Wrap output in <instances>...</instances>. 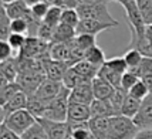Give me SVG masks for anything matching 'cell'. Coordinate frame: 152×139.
<instances>
[{"instance_id": "1", "label": "cell", "mask_w": 152, "mask_h": 139, "mask_svg": "<svg viewBox=\"0 0 152 139\" xmlns=\"http://www.w3.org/2000/svg\"><path fill=\"white\" fill-rule=\"evenodd\" d=\"M77 12H78L81 19H94V20L104 21V23L114 24L115 27L119 26L118 20L114 19L111 16V13H110V10H108V1L107 0H98V1L91 3V4L78 6L77 7Z\"/></svg>"}, {"instance_id": "2", "label": "cell", "mask_w": 152, "mask_h": 139, "mask_svg": "<svg viewBox=\"0 0 152 139\" xmlns=\"http://www.w3.org/2000/svg\"><path fill=\"white\" fill-rule=\"evenodd\" d=\"M139 129L134 124L132 118L124 116L121 114L110 118L108 139H134Z\"/></svg>"}, {"instance_id": "3", "label": "cell", "mask_w": 152, "mask_h": 139, "mask_svg": "<svg viewBox=\"0 0 152 139\" xmlns=\"http://www.w3.org/2000/svg\"><path fill=\"white\" fill-rule=\"evenodd\" d=\"M70 91L67 87L63 88V91L58 94L57 98H54L44 112L43 118L53 119V121H67L68 115V106H70Z\"/></svg>"}, {"instance_id": "4", "label": "cell", "mask_w": 152, "mask_h": 139, "mask_svg": "<svg viewBox=\"0 0 152 139\" xmlns=\"http://www.w3.org/2000/svg\"><path fill=\"white\" fill-rule=\"evenodd\" d=\"M1 122L6 126H9L13 132L21 136L30 126H33L37 122V118L27 108H24V109H20V111H16V112L7 115Z\"/></svg>"}, {"instance_id": "5", "label": "cell", "mask_w": 152, "mask_h": 139, "mask_svg": "<svg viewBox=\"0 0 152 139\" xmlns=\"http://www.w3.org/2000/svg\"><path fill=\"white\" fill-rule=\"evenodd\" d=\"M121 6L124 7L125 10V17H126V23L129 26V31L131 34H135L138 37H145V28H146V23L144 21V17L139 12L138 6H137V1L135 0H129L122 3Z\"/></svg>"}, {"instance_id": "6", "label": "cell", "mask_w": 152, "mask_h": 139, "mask_svg": "<svg viewBox=\"0 0 152 139\" xmlns=\"http://www.w3.org/2000/svg\"><path fill=\"white\" fill-rule=\"evenodd\" d=\"M46 78V74L41 73V71L27 70V71H20L16 82L19 84L20 90L23 92H26L28 97H31L36 94V91L39 90V87L41 85V82Z\"/></svg>"}, {"instance_id": "7", "label": "cell", "mask_w": 152, "mask_h": 139, "mask_svg": "<svg viewBox=\"0 0 152 139\" xmlns=\"http://www.w3.org/2000/svg\"><path fill=\"white\" fill-rule=\"evenodd\" d=\"M43 125L48 139H67L71 135V128L67 121H53L47 118L37 119Z\"/></svg>"}, {"instance_id": "8", "label": "cell", "mask_w": 152, "mask_h": 139, "mask_svg": "<svg viewBox=\"0 0 152 139\" xmlns=\"http://www.w3.org/2000/svg\"><path fill=\"white\" fill-rule=\"evenodd\" d=\"M132 121L139 131L141 129H152V94H148L142 99L139 111L132 118Z\"/></svg>"}, {"instance_id": "9", "label": "cell", "mask_w": 152, "mask_h": 139, "mask_svg": "<svg viewBox=\"0 0 152 139\" xmlns=\"http://www.w3.org/2000/svg\"><path fill=\"white\" fill-rule=\"evenodd\" d=\"M64 88V84L61 81H54V79H50V78H46L41 85L39 87V90L36 91V97H39L40 99L46 101L47 104H50L54 98L58 97V94L63 91Z\"/></svg>"}, {"instance_id": "10", "label": "cell", "mask_w": 152, "mask_h": 139, "mask_svg": "<svg viewBox=\"0 0 152 139\" xmlns=\"http://www.w3.org/2000/svg\"><path fill=\"white\" fill-rule=\"evenodd\" d=\"M94 99H95V97H94V91H93V81L83 82L80 85L74 87L73 90L70 91V102L91 105Z\"/></svg>"}, {"instance_id": "11", "label": "cell", "mask_w": 152, "mask_h": 139, "mask_svg": "<svg viewBox=\"0 0 152 139\" xmlns=\"http://www.w3.org/2000/svg\"><path fill=\"white\" fill-rule=\"evenodd\" d=\"M43 63H44V73H46L47 78L63 82V78L66 75L67 70L70 68V67L67 65V63L53 60V58H50L48 55L43 58Z\"/></svg>"}, {"instance_id": "12", "label": "cell", "mask_w": 152, "mask_h": 139, "mask_svg": "<svg viewBox=\"0 0 152 139\" xmlns=\"http://www.w3.org/2000/svg\"><path fill=\"white\" fill-rule=\"evenodd\" d=\"M115 27L114 24L110 23H104V21H99V20H94V19H81L77 26V34H93L97 36L101 31H105Z\"/></svg>"}, {"instance_id": "13", "label": "cell", "mask_w": 152, "mask_h": 139, "mask_svg": "<svg viewBox=\"0 0 152 139\" xmlns=\"http://www.w3.org/2000/svg\"><path fill=\"white\" fill-rule=\"evenodd\" d=\"M91 118H93V115H91V106L90 105L70 102L67 122H70V124H74V122H88Z\"/></svg>"}, {"instance_id": "14", "label": "cell", "mask_w": 152, "mask_h": 139, "mask_svg": "<svg viewBox=\"0 0 152 139\" xmlns=\"http://www.w3.org/2000/svg\"><path fill=\"white\" fill-rule=\"evenodd\" d=\"M27 102H28V95L26 92H23V91H19L16 95H13L9 99L6 104L1 105V121L10 114L27 108Z\"/></svg>"}, {"instance_id": "15", "label": "cell", "mask_w": 152, "mask_h": 139, "mask_svg": "<svg viewBox=\"0 0 152 139\" xmlns=\"http://www.w3.org/2000/svg\"><path fill=\"white\" fill-rule=\"evenodd\" d=\"M20 74V68L17 64V58H9L6 61L0 63V77H1V84L6 82H16V79Z\"/></svg>"}, {"instance_id": "16", "label": "cell", "mask_w": 152, "mask_h": 139, "mask_svg": "<svg viewBox=\"0 0 152 139\" xmlns=\"http://www.w3.org/2000/svg\"><path fill=\"white\" fill-rule=\"evenodd\" d=\"M1 7L6 10L7 16L10 19H20V17H27L30 14V6L24 0H16L12 3H1Z\"/></svg>"}, {"instance_id": "17", "label": "cell", "mask_w": 152, "mask_h": 139, "mask_svg": "<svg viewBox=\"0 0 152 139\" xmlns=\"http://www.w3.org/2000/svg\"><path fill=\"white\" fill-rule=\"evenodd\" d=\"M91 115L93 116H99V118H111L117 115L114 109L113 104L110 99H94L91 104Z\"/></svg>"}, {"instance_id": "18", "label": "cell", "mask_w": 152, "mask_h": 139, "mask_svg": "<svg viewBox=\"0 0 152 139\" xmlns=\"http://www.w3.org/2000/svg\"><path fill=\"white\" fill-rule=\"evenodd\" d=\"M114 90L115 88L108 81H105L104 78H101L98 75L93 79V91L95 99H110L114 92Z\"/></svg>"}, {"instance_id": "19", "label": "cell", "mask_w": 152, "mask_h": 139, "mask_svg": "<svg viewBox=\"0 0 152 139\" xmlns=\"http://www.w3.org/2000/svg\"><path fill=\"white\" fill-rule=\"evenodd\" d=\"M88 122H90V129H91V133H93V135H95L98 139H108L110 118L93 116Z\"/></svg>"}, {"instance_id": "20", "label": "cell", "mask_w": 152, "mask_h": 139, "mask_svg": "<svg viewBox=\"0 0 152 139\" xmlns=\"http://www.w3.org/2000/svg\"><path fill=\"white\" fill-rule=\"evenodd\" d=\"M132 73H135L139 77V79H142L145 82V85L149 90V94H152V58L144 57L142 63L134 70Z\"/></svg>"}, {"instance_id": "21", "label": "cell", "mask_w": 152, "mask_h": 139, "mask_svg": "<svg viewBox=\"0 0 152 139\" xmlns=\"http://www.w3.org/2000/svg\"><path fill=\"white\" fill-rule=\"evenodd\" d=\"M48 57L53 60H57V61H64L68 65L70 43H50V46H48Z\"/></svg>"}, {"instance_id": "22", "label": "cell", "mask_w": 152, "mask_h": 139, "mask_svg": "<svg viewBox=\"0 0 152 139\" xmlns=\"http://www.w3.org/2000/svg\"><path fill=\"white\" fill-rule=\"evenodd\" d=\"M77 36V30L74 27H70L67 24L60 23L54 30V39L53 43H70L71 40L75 39Z\"/></svg>"}, {"instance_id": "23", "label": "cell", "mask_w": 152, "mask_h": 139, "mask_svg": "<svg viewBox=\"0 0 152 139\" xmlns=\"http://www.w3.org/2000/svg\"><path fill=\"white\" fill-rule=\"evenodd\" d=\"M88 81H90V79L84 78L74 67H70V68L67 70L64 78H63V84H64V87H67L68 90H73L74 87L80 85V84H83V82H88Z\"/></svg>"}, {"instance_id": "24", "label": "cell", "mask_w": 152, "mask_h": 139, "mask_svg": "<svg viewBox=\"0 0 152 139\" xmlns=\"http://www.w3.org/2000/svg\"><path fill=\"white\" fill-rule=\"evenodd\" d=\"M141 99L134 98L132 95L126 94V98L122 104V108H121V115L124 116H128V118H134L137 112L139 111V106H141Z\"/></svg>"}, {"instance_id": "25", "label": "cell", "mask_w": 152, "mask_h": 139, "mask_svg": "<svg viewBox=\"0 0 152 139\" xmlns=\"http://www.w3.org/2000/svg\"><path fill=\"white\" fill-rule=\"evenodd\" d=\"M47 105H48V104H47L46 101L40 99L39 97H36V95L28 97L27 109L33 114V115L37 119H39V118H43V116H44V112H46V109H47Z\"/></svg>"}, {"instance_id": "26", "label": "cell", "mask_w": 152, "mask_h": 139, "mask_svg": "<svg viewBox=\"0 0 152 139\" xmlns=\"http://www.w3.org/2000/svg\"><path fill=\"white\" fill-rule=\"evenodd\" d=\"M87 61H90L93 65H95L97 68H101V67L105 64V54H104V51L99 48L98 46H94L91 47L90 50H87L86 51V58Z\"/></svg>"}, {"instance_id": "27", "label": "cell", "mask_w": 152, "mask_h": 139, "mask_svg": "<svg viewBox=\"0 0 152 139\" xmlns=\"http://www.w3.org/2000/svg\"><path fill=\"white\" fill-rule=\"evenodd\" d=\"M77 71H78L84 78L90 79V81H93L97 75H98V71L99 68H97L95 65H93L90 61H87V60H83V61H80V63H77L75 65H73Z\"/></svg>"}, {"instance_id": "28", "label": "cell", "mask_w": 152, "mask_h": 139, "mask_svg": "<svg viewBox=\"0 0 152 139\" xmlns=\"http://www.w3.org/2000/svg\"><path fill=\"white\" fill-rule=\"evenodd\" d=\"M122 75H124V74L115 73V71H113V70H110L107 65H102L98 71V77H101V78H104L105 81H108L114 88H121V79H122Z\"/></svg>"}, {"instance_id": "29", "label": "cell", "mask_w": 152, "mask_h": 139, "mask_svg": "<svg viewBox=\"0 0 152 139\" xmlns=\"http://www.w3.org/2000/svg\"><path fill=\"white\" fill-rule=\"evenodd\" d=\"M124 58H125V61H126L128 70H129V71H134V70L142 63L144 55H142V53H141L139 50H137V48H126L125 54H124Z\"/></svg>"}, {"instance_id": "30", "label": "cell", "mask_w": 152, "mask_h": 139, "mask_svg": "<svg viewBox=\"0 0 152 139\" xmlns=\"http://www.w3.org/2000/svg\"><path fill=\"white\" fill-rule=\"evenodd\" d=\"M61 14H63V7L61 6H50L43 23H46L47 26L56 28L61 23Z\"/></svg>"}, {"instance_id": "31", "label": "cell", "mask_w": 152, "mask_h": 139, "mask_svg": "<svg viewBox=\"0 0 152 139\" xmlns=\"http://www.w3.org/2000/svg\"><path fill=\"white\" fill-rule=\"evenodd\" d=\"M21 91L17 82H6V84H0V104H6L13 95Z\"/></svg>"}, {"instance_id": "32", "label": "cell", "mask_w": 152, "mask_h": 139, "mask_svg": "<svg viewBox=\"0 0 152 139\" xmlns=\"http://www.w3.org/2000/svg\"><path fill=\"white\" fill-rule=\"evenodd\" d=\"M97 36H93V34H77L75 39L73 40V43L77 47H80L81 50H90L91 47L97 46Z\"/></svg>"}, {"instance_id": "33", "label": "cell", "mask_w": 152, "mask_h": 139, "mask_svg": "<svg viewBox=\"0 0 152 139\" xmlns=\"http://www.w3.org/2000/svg\"><path fill=\"white\" fill-rule=\"evenodd\" d=\"M20 138L21 139H48V136H47L43 125L37 121V122H36L33 126H30Z\"/></svg>"}, {"instance_id": "34", "label": "cell", "mask_w": 152, "mask_h": 139, "mask_svg": "<svg viewBox=\"0 0 152 139\" xmlns=\"http://www.w3.org/2000/svg\"><path fill=\"white\" fill-rule=\"evenodd\" d=\"M80 20H81V17H80L77 9H63V14H61V23L63 24L77 28Z\"/></svg>"}, {"instance_id": "35", "label": "cell", "mask_w": 152, "mask_h": 139, "mask_svg": "<svg viewBox=\"0 0 152 139\" xmlns=\"http://www.w3.org/2000/svg\"><path fill=\"white\" fill-rule=\"evenodd\" d=\"M126 94L128 92H126L125 90H122V88H115L113 95H111V98H110V101H111V104H113L117 115L121 114V108H122V104H124V101H125V98H126Z\"/></svg>"}, {"instance_id": "36", "label": "cell", "mask_w": 152, "mask_h": 139, "mask_svg": "<svg viewBox=\"0 0 152 139\" xmlns=\"http://www.w3.org/2000/svg\"><path fill=\"white\" fill-rule=\"evenodd\" d=\"M104 65H107L110 70L119 74H125L128 71V65H126V61L124 57H114V58L107 60Z\"/></svg>"}, {"instance_id": "37", "label": "cell", "mask_w": 152, "mask_h": 139, "mask_svg": "<svg viewBox=\"0 0 152 139\" xmlns=\"http://www.w3.org/2000/svg\"><path fill=\"white\" fill-rule=\"evenodd\" d=\"M139 12L144 17V21L148 24H152V0H135Z\"/></svg>"}, {"instance_id": "38", "label": "cell", "mask_w": 152, "mask_h": 139, "mask_svg": "<svg viewBox=\"0 0 152 139\" xmlns=\"http://www.w3.org/2000/svg\"><path fill=\"white\" fill-rule=\"evenodd\" d=\"M12 19L7 16L6 10L1 7V16H0V39L1 40H7L9 36L12 33Z\"/></svg>"}, {"instance_id": "39", "label": "cell", "mask_w": 152, "mask_h": 139, "mask_svg": "<svg viewBox=\"0 0 152 139\" xmlns=\"http://www.w3.org/2000/svg\"><path fill=\"white\" fill-rule=\"evenodd\" d=\"M12 33H20V34H28L30 31V24L27 17H20V19H13L12 20Z\"/></svg>"}, {"instance_id": "40", "label": "cell", "mask_w": 152, "mask_h": 139, "mask_svg": "<svg viewBox=\"0 0 152 139\" xmlns=\"http://www.w3.org/2000/svg\"><path fill=\"white\" fill-rule=\"evenodd\" d=\"M128 94H129V95H132L134 98L141 99V101H142V99L149 94V90H148V87L145 85V82H144L142 79H138V82H137V84H135V85L128 91Z\"/></svg>"}, {"instance_id": "41", "label": "cell", "mask_w": 152, "mask_h": 139, "mask_svg": "<svg viewBox=\"0 0 152 139\" xmlns=\"http://www.w3.org/2000/svg\"><path fill=\"white\" fill-rule=\"evenodd\" d=\"M48 9H50V4H47L46 1H40V3H37V4H34V6L30 7V12H31V16H33L36 20L43 21L44 17H46L47 12H48Z\"/></svg>"}, {"instance_id": "42", "label": "cell", "mask_w": 152, "mask_h": 139, "mask_svg": "<svg viewBox=\"0 0 152 139\" xmlns=\"http://www.w3.org/2000/svg\"><path fill=\"white\" fill-rule=\"evenodd\" d=\"M27 37H28V36H26V34L10 33L9 39H7V41L10 43V46L13 47L14 51H20V50H21V48L24 47V44H26Z\"/></svg>"}, {"instance_id": "43", "label": "cell", "mask_w": 152, "mask_h": 139, "mask_svg": "<svg viewBox=\"0 0 152 139\" xmlns=\"http://www.w3.org/2000/svg\"><path fill=\"white\" fill-rule=\"evenodd\" d=\"M54 30L53 27L47 26L46 23H43L41 21V24H40L39 30H37V37L40 40H43V41H46V43H53V39H54Z\"/></svg>"}, {"instance_id": "44", "label": "cell", "mask_w": 152, "mask_h": 139, "mask_svg": "<svg viewBox=\"0 0 152 139\" xmlns=\"http://www.w3.org/2000/svg\"><path fill=\"white\" fill-rule=\"evenodd\" d=\"M138 79H139V77L135 73H132V71H126V73L122 75V79H121V88L125 90L126 92H128V91L138 82Z\"/></svg>"}, {"instance_id": "45", "label": "cell", "mask_w": 152, "mask_h": 139, "mask_svg": "<svg viewBox=\"0 0 152 139\" xmlns=\"http://www.w3.org/2000/svg\"><path fill=\"white\" fill-rule=\"evenodd\" d=\"M13 47L7 40H0V63L13 57Z\"/></svg>"}, {"instance_id": "46", "label": "cell", "mask_w": 152, "mask_h": 139, "mask_svg": "<svg viewBox=\"0 0 152 139\" xmlns=\"http://www.w3.org/2000/svg\"><path fill=\"white\" fill-rule=\"evenodd\" d=\"M0 139H21L20 135L13 132L9 126H6L3 122L0 124Z\"/></svg>"}, {"instance_id": "47", "label": "cell", "mask_w": 152, "mask_h": 139, "mask_svg": "<svg viewBox=\"0 0 152 139\" xmlns=\"http://www.w3.org/2000/svg\"><path fill=\"white\" fill-rule=\"evenodd\" d=\"M134 139H152V129H141Z\"/></svg>"}, {"instance_id": "48", "label": "cell", "mask_w": 152, "mask_h": 139, "mask_svg": "<svg viewBox=\"0 0 152 139\" xmlns=\"http://www.w3.org/2000/svg\"><path fill=\"white\" fill-rule=\"evenodd\" d=\"M60 6L63 9H75V0H60Z\"/></svg>"}, {"instance_id": "49", "label": "cell", "mask_w": 152, "mask_h": 139, "mask_svg": "<svg viewBox=\"0 0 152 139\" xmlns=\"http://www.w3.org/2000/svg\"><path fill=\"white\" fill-rule=\"evenodd\" d=\"M145 39L152 43V24H148L145 28Z\"/></svg>"}, {"instance_id": "50", "label": "cell", "mask_w": 152, "mask_h": 139, "mask_svg": "<svg viewBox=\"0 0 152 139\" xmlns=\"http://www.w3.org/2000/svg\"><path fill=\"white\" fill-rule=\"evenodd\" d=\"M98 0H75V9L78 6H83V4H91V3H95Z\"/></svg>"}, {"instance_id": "51", "label": "cell", "mask_w": 152, "mask_h": 139, "mask_svg": "<svg viewBox=\"0 0 152 139\" xmlns=\"http://www.w3.org/2000/svg\"><path fill=\"white\" fill-rule=\"evenodd\" d=\"M50 6H60V0H43Z\"/></svg>"}, {"instance_id": "52", "label": "cell", "mask_w": 152, "mask_h": 139, "mask_svg": "<svg viewBox=\"0 0 152 139\" xmlns=\"http://www.w3.org/2000/svg\"><path fill=\"white\" fill-rule=\"evenodd\" d=\"M28 6L31 7V6H34V4H37V3H40V1H43V0H24Z\"/></svg>"}, {"instance_id": "53", "label": "cell", "mask_w": 152, "mask_h": 139, "mask_svg": "<svg viewBox=\"0 0 152 139\" xmlns=\"http://www.w3.org/2000/svg\"><path fill=\"white\" fill-rule=\"evenodd\" d=\"M108 3L110 1H117V3H119V4H122V3H125V1H129V0H107Z\"/></svg>"}, {"instance_id": "54", "label": "cell", "mask_w": 152, "mask_h": 139, "mask_svg": "<svg viewBox=\"0 0 152 139\" xmlns=\"http://www.w3.org/2000/svg\"><path fill=\"white\" fill-rule=\"evenodd\" d=\"M12 1H16V0H1V3H12Z\"/></svg>"}, {"instance_id": "55", "label": "cell", "mask_w": 152, "mask_h": 139, "mask_svg": "<svg viewBox=\"0 0 152 139\" xmlns=\"http://www.w3.org/2000/svg\"><path fill=\"white\" fill-rule=\"evenodd\" d=\"M88 139H98V138H97L95 135H93V133H91V135H90V138H88Z\"/></svg>"}, {"instance_id": "56", "label": "cell", "mask_w": 152, "mask_h": 139, "mask_svg": "<svg viewBox=\"0 0 152 139\" xmlns=\"http://www.w3.org/2000/svg\"><path fill=\"white\" fill-rule=\"evenodd\" d=\"M67 139H74V138H73V136H71V135H70V136H68V138H67Z\"/></svg>"}]
</instances>
